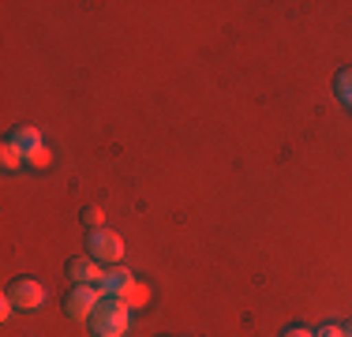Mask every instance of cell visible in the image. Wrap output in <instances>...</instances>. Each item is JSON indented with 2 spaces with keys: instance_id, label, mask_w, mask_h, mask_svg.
Returning a JSON list of instances; mask_svg holds the SVG:
<instances>
[{
  "instance_id": "cell-1",
  "label": "cell",
  "mask_w": 352,
  "mask_h": 337,
  "mask_svg": "<svg viewBox=\"0 0 352 337\" xmlns=\"http://www.w3.org/2000/svg\"><path fill=\"white\" fill-rule=\"evenodd\" d=\"M87 326L94 337H124L131 326V307L120 296H102V303L94 307Z\"/></svg>"
},
{
  "instance_id": "cell-2",
  "label": "cell",
  "mask_w": 352,
  "mask_h": 337,
  "mask_svg": "<svg viewBox=\"0 0 352 337\" xmlns=\"http://www.w3.org/2000/svg\"><path fill=\"white\" fill-rule=\"evenodd\" d=\"M87 255H94L102 266H120V259H124V236L116 232V229H98V232H90L87 236Z\"/></svg>"
},
{
  "instance_id": "cell-3",
  "label": "cell",
  "mask_w": 352,
  "mask_h": 337,
  "mask_svg": "<svg viewBox=\"0 0 352 337\" xmlns=\"http://www.w3.org/2000/svg\"><path fill=\"white\" fill-rule=\"evenodd\" d=\"M98 303H102V289L98 285H72L68 296H64V315L75 318V323H90Z\"/></svg>"
},
{
  "instance_id": "cell-4",
  "label": "cell",
  "mask_w": 352,
  "mask_h": 337,
  "mask_svg": "<svg viewBox=\"0 0 352 337\" xmlns=\"http://www.w3.org/2000/svg\"><path fill=\"white\" fill-rule=\"evenodd\" d=\"M4 296L15 303V311H41V303H45V285H41L38 277H15Z\"/></svg>"
},
{
  "instance_id": "cell-5",
  "label": "cell",
  "mask_w": 352,
  "mask_h": 337,
  "mask_svg": "<svg viewBox=\"0 0 352 337\" xmlns=\"http://www.w3.org/2000/svg\"><path fill=\"white\" fill-rule=\"evenodd\" d=\"M64 274H68L72 285H98L102 281V263H98L94 255H72L68 266H64Z\"/></svg>"
},
{
  "instance_id": "cell-6",
  "label": "cell",
  "mask_w": 352,
  "mask_h": 337,
  "mask_svg": "<svg viewBox=\"0 0 352 337\" xmlns=\"http://www.w3.org/2000/svg\"><path fill=\"white\" fill-rule=\"evenodd\" d=\"M131 281H135V274L128 266H105L98 289H102V296H124L131 289Z\"/></svg>"
},
{
  "instance_id": "cell-7",
  "label": "cell",
  "mask_w": 352,
  "mask_h": 337,
  "mask_svg": "<svg viewBox=\"0 0 352 337\" xmlns=\"http://www.w3.org/2000/svg\"><path fill=\"white\" fill-rule=\"evenodd\" d=\"M8 139H12L15 146L23 150V154H34V150H41V146H45V139H41V131H38V128H30V124H23V128H15L12 135H8Z\"/></svg>"
},
{
  "instance_id": "cell-8",
  "label": "cell",
  "mask_w": 352,
  "mask_h": 337,
  "mask_svg": "<svg viewBox=\"0 0 352 337\" xmlns=\"http://www.w3.org/2000/svg\"><path fill=\"white\" fill-rule=\"evenodd\" d=\"M0 162H4L8 173H15V168H23V165H27V154H23V150L15 146L12 139H4V146H0Z\"/></svg>"
},
{
  "instance_id": "cell-9",
  "label": "cell",
  "mask_w": 352,
  "mask_h": 337,
  "mask_svg": "<svg viewBox=\"0 0 352 337\" xmlns=\"http://www.w3.org/2000/svg\"><path fill=\"white\" fill-rule=\"evenodd\" d=\"M333 94L341 98V105L352 109V67H341L338 79H333Z\"/></svg>"
},
{
  "instance_id": "cell-10",
  "label": "cell",
  "mask_w": 352,
  "mask_h": 337,
  "mask_svg": "<svg viewBox=\"0 0 352 337\" xmlns=\"http://www.w3.org/2000/svg\"><path fill=\"white\" fill-rule=\"evenodd\" d=\"M124 303H128V307H142V303H146L150 300V289H146V285H142L139 281V277H135V281H131V289L128 292H124V296H120Z\"/></svg>"
},
{
  "instance_id": "cell-11",
  "label": "cell",
  "mask_w": 352,
  "mask_h": 337,
  "mask_svg": "<svg viewBox=\"0 0 352 337\" xmlns=\"http://www.w3.org/2000/svg\"><path fill=\"white\" fill-rule=\"evenodd\" d=\"M82 225H87V229L90 232H98V229H105V214H102V206H87V210H82Z\"/></svg>"
},
{
  "instance_id": "cell-12",
  "label": "cell",
  "mask_w": 352,
  "mask_h": 337,
  "mask_svg": "<svg viewBox=\"0 0 352 337\" xmlns=\"http://www.w3.org/2000/svg\"><path fill=\"white\" fill-rule=\"evenodd\" d=\"M27 165L30 168H49V165H53V150L41 146V150H34V154H27Z\"/></svg>"
},
{
  "instance_id": "cell-13",
  "label": "cell",
  "mask_w": 352,
  "mask_h": 337,
  "mask_svg": "<svg viewBox=\"0 0 352 337\" xmlns=\"http://www.w3.org/2000/svg\"><path fill=\"white\" fill-rule=\"evenodd\" d=\"M315 337H345V326H341V323H322L315 330Z\"/></svg>"
},
{
  "instance_id": "cell-14",
  "label": "cell",
  "mask_w": 352,
  "mask_h": 337,
  "mask_svg": "<svg viewBox=\"0 0 352 337\" xmlns=\"http://www.w3.org/2000/svg\"><path fill=\"white\" fill-rule=\"evenodd\" d=\"M281 337H315V330H307V326H285Z\"/></svg>"
},
{
  "instance_id": "cell-15",
  "label": "cell",
  "mask_w": 352,
  "mask_h": 337,
  "mask_svg": "<svg viewBox=\"0 0 352 337\" xmlns=\"http://www.w3.org/2000/svg\"><path fill=\"white\" fill-rule=\"evenodd\" d=\"M12 315H15V303L4 296V303H0V318H4V323H8V318H12Z\"/></svg>"
},
{
  "instance_id": "cell-16",
  "label": "cell",
  "mask_w": 352,
  "mask_h": 337,
  "mask_svg": "<svg viewBox=\"0 0 352 337\" xmlns=\"http://www.w3.org/2000/svg\"><path fill=\"white\" fill-rule=\"evenodd\" d=\"M341 326H345V337H352V318H349V323H341Z\"/></svg>"
}]
</instances>
